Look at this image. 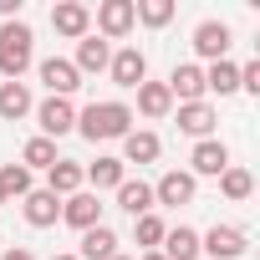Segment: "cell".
Wrapping results in <instances>:
<instances>
[{
	"instance_id": "5",
	"label": "cell",
	"mask_w": 260,
	"mask_h": 260,
	"mask_svg": "<svg viewBox=\"0 0 260 260\" xmlns=\"http://www.w3.org/2000/svg\"><path fill=\"white\" fill-rule=\"evenodd\" d=\"M107 77H112L117 87H127V92H138V87L148 82V56H143L138 46H117L112 61H107Z\"/></svg>"
},
{
	"instance_id": "35",
	"label": "cell",
	"mask_w": 260,
	"mask_h": 260,
	"mask_svg": "<svg viewBox=\"0 0 260 260\" xmlns=\"http://www.w3.org/2000/svg\"><path fill=\"white\" fill-rule=\"evenodd\" d=\"M51 260H77V255H51Z\"/></svg>"
},
{
	"instance_id": "37",
	"label": "cell",
	"mask_w": 260,
	"mask_h": 260,
	"mask_svg": "<svg viewBox=\"0 0 260 260\" xmlns=\"http://www.w3.org/2000/svg\"><path fill=\"white\" fill-rule=\"evenodd\" d=\"M0 204H6V189H0Z\"/></svg>"
},
{
	"instance_id": "32",
	"label": "cell",
	"mask_w": 260,
	"mask_h": 260,
	"mask_svg": "<svg viewBox=\"0 0 260 260\" xmlns=\"http://www.w3.org/2000/svg\"><path fill=\"white\" fill-rule=\"evenodd\" d=\"M0 16H6V21H21V0H0Z\"/></svg>"
},
{
	"instance_id": "17",
	"label": "cell",
	"mask_w": 260,
	"mask_h": 260,
	"mask_svg": "<svg viewBox=\"0 0 260 260\" xmlns=\"http://www.w3.org/2000/svg\"><path fill=\"white\" fill-rule=\"evenodd\" d=\"M46 189H51L56 199H72L77 189H87V184H82V164H77V158H56V164L46 169Z\"/></svg>"
},
{
	"instance_id": "29",
	"label": "cell",
	"mask_w": 260,
	"mask_h": 260,
	"mask_svg": "<svg viewBox=\"0 0 260 260\" xmlns=\"http://www.w3.org/2000/svg\"><path fill=\"white\" fill-rule=\"evenodd\" d=\"M133 11H138V21H143V26H153V31H158V26H169V21H174V11H179V6H174V0H133Z\"/></svg>"
},
{
	"instance_id": "18",
	"label": "cell",
	"mask_w": 260,
	"mask_h": 260,
	"mask_svg": "<svg viewBox=\"0 0 260 260\" xmlns=\"http://www.w3.org/2000/svg\"><path fill=\"white\" fill-rule=\"evenodd\" d=\"M117 209H127V214H153L158 204H153V184H143V179H122L117 184Z\"/></svg>"
},
{
	"instance_id": "30",
	"label": "cell",
	"mask_w": 260,
	"mask_h": 260,
	"mask_svg": "<svg viewBox=\"0 0 260 260\" xmlns=\"http://www.w3.org/2000/svg\"><path fill=\"white\" fill-rule=\"evenodd\" d=\"M0 189H6V199H26L31 194V169L6 164V169H0Z\"/></svg>"
},
{
	"instance_id": "19",
	"label": "cell",
	"mask_w": 260,
	"mask_h": 260,
	"mask_svg": "<svg viewBox=\"0 0 260 260\" xmlns=\"http://www.w3.org/2000/svg\"><path fill=\"white\" fill-rule=\"evenodd\" d=\"M112 255H117V230H112V224L82 230V255H77V260H112Z\"/></svg>"
},
{
	"instance_id": "24",
	"label": "cell",
	"mask_w": 260,
	"mask_h": 260,
	"mask_svg": "<svg viewBox=\"0 0 260 260\" xmlns=\"http://www.w3.org/2000/svg\"><path fill=\"white\" fill-rule=\"evenodd\" d=\"M204 92H219V97H230V92H240V67L224 56V61H209L204 67Z\"/></svg>"
},
{
	"instance_id": "16",
	"label": "cell",
	"mask_w": 260,
	"mask_h": 260,
	"mask_svg": "<svg viewBox=\"0 0 260 260\" xmlns=\"http://www.w3.org/2000/svg\"><path fill=\"white\" fill-rule=\"evenodd\" d=\"M122 179H127V164H122V158H112V153H102L97 164H87V169H82V184H92V194L117 189Z\"/></svg>"
},
{
	"instance_id": "21",
	"label": "cell",
	"mask_w": 260,
	"mask_h": 260,
	"mask_svg": "<svg viewBox=\"0 0 260 260\" xmlns=\"http://www.w3.org/2000/svg\"><path fill=\"white\" fill-rule=\"evenodd\" d=\"M164 153V143H158V133H148V127H133V133L122 138V164H153Z\"/></svg>"
},
{
	"instance_id": "4",
	"label": "cell",
	"mask_w": 260,
	"mask_h": 260,
	"mask_svg": "<svg viewBox=\"0 0 260 260\" xmlns=\"http://www.w3.org/2000/svg\"><path fill=\"white\" fill-rule=\"evenodd\" d=\"M245 245H250V235L240 224H214L209 235H199V255H209V260H240Z\"/></svg>"
},
{
	"instance_id": "28",
	"label": "cell",
	"mask_w": 260,
	"mask_h": 260,
	"mask_svg": "<svg viewBox=\"0 0 260 260\" xmlns=\"http://www.w3.org/2000/svg\"><path fill=\"white\" fill-rule=\"evenodd\" d=\"M133 235H138V245H143V255H148V250H158V245H164L169 224H164L158 214H138V219H133Z\"/></svg>"
},
{
	"instance_id": "22",
	"label": "cell",
	"mask_w": 260,
	"mask_h": 260,
	"mask_svg": "<svg viewBox=\"0 0 260 260\" xmlns=\"http://www.w3.org/2000/svg\"><path fill=\"white\" fill-rule=\"evenodd\" d=\"M31 107H36V97H31L26 82H0V117L6 122H21Z\"/></svg>"
},
{
	"instance_id": "1",
	"label": "cell",
	"mask_w": 260,
	"mask_h": 260,
	"mask_svg": "<svg viewBox=\"0 0 260 260\" xmlns=\"http://www.w3.org/2000/svg\"><path fill=\"white\" fill-rule=\"evenodd\" d=\"M77 133L87 143H112V138H127L133 133V107L127 102H92L77 112Z\"/></svg>"
},
{
	"instance_id": "33",
	"label": "cell",
	"mask_w": 260,
	"mask_h": 260,
	"mask_svg": "<svg viewBox=\"0 0 260 260\" xmlns=\"http://www.w3.org/2000/svg\"><path fill=\"white\" fill-rule=\"evenodd\" d=\"M0 260H36V255H31L26 245H16V250H6V255H0Z\"/></svg>"
},
{
	"instance_id": "34",
	"label": "cell",
	"mask_w": 260,
	"mask_h": 260,
	"mask_svg": "<svg viewBox=\"0 0 260 260\" xmlns=\"http://www.w3.org/2000/svg\"><path fill=\"white\" fill-rule=\"evenodd\" d=\"M138 260H164V255H158V250H148V255H138Z\"/></svg>"
},
{
	"instance_id": "6",
	"label": "cell",
	"mask_w": 260,
	"mask_h": 260,
	"mask_svg": "<svg viewBox=\"0 0 260 260\" xmlns=\"http://www.w3.org/2000/svg\"><path fill=\"white\" fill-rule=\"evenodd\" d=\"M133 26H138L133 0H102V6H97V36L102 41H122Z\"/></svg>"
},
{
	"instance_id": "26",
	"label": "cell",
	"mask_w": 260,
	"mask_h": 260,
	"mask_svg": "<svg viewBox=\"0 0 260 260\" xmlns=\"http://www.w3.org/2000/svg\"><path fill=\"white\" fill-rule=\"evenodd\" d=\"M219 194H224V199H235V204H245V199L255 194V174H250V169H240V164H230V169L219 174Z\"/></svg>"
},
{
	"instance_id": "25",
	"label": "cell",
	"mask_w": 260,
	"mask_h": 260,
	"mask_svg": "<svg viewBox=\"0 0 260 260\" xmlns=\"http://www.w3.org/2000/svg\"><path fill=\"white\" fill-rule=\"evenodd\" d=\"M138 112H143V117H169V112H174L169 87H164V82H143V87H138Z\"/></svg>"
},
{
	"instance_id": "13",
	"label": "cell",
	"mask_w": 260,
	"mask_h": 260,
	"mask_svg": "<svg viewBox=\"0 0 260 260\" xmlns=\"http://www.w3.org/2000/svg\"><path fill=\"white\" fill-rule=\"evenodd\" d=\"M194 189H199V179H194L189 169H169V174L153 184V204H189Z\"/></svg>"
},
{
	"instance_id": "27",
	"label": "cell",
	"mask_w": 260,
	"mask_h": 260,
	"mask_svg": "<svg viewBox=\"0 0 260 260\" xmlns=\"http://www.w3.org/2000/svg\"><path fill=\"white\" fill-rule=\"evenodd\" d=\"M51 164H56V143L36 133V138L21 148V169H51Z\"/></svg>"
},
{
	"instance_id": "36",
	"label": "cell",
	"mask_w": 260,
	"mask_h": 260,
	"mask_svg": "<svg viewBox=\"0 0 260 260\" xmlns=\"http://www.w3.org/2000/svg\"><path fill=\"white\" fill-rule=\"evenodd\" d=\"M112 260H133V255H112Z\"/></svg>"
},
{
	"instance_id": "14",
	"label": "cell",
	"mask_w": 260,
	"mask_h": 260,
	"mask_svg": "<svg viewBox=\"0 0 260 260\" xmlns=\"http://www.w3.org/2000/svg\"><path fill=\"white\" fill-rule=\"evenodd\" d=\"M21 214H26V224H36V230H51V224L61 219V199H56L51 189H31V194L21 199Z\"/></svg>"
},
{
	"instance_id": "9",
	"label": "cell",
	"mask_w": 260,
	"mask_h": 260,
	"mask_svg": "<svg viewBox=\"0 0 260 260\" xmlns=\"http://www.w3.org/2000/svg\"><path fill=\"white\" fill-rule=\"evenodd\" d=\"M224 169H230V148H224L219 138L194 143V153H189V174H194V179H219Z\"/></svg>"
},
{
	"instance_id": "2",
	"label": "cell",
	"mask_w": 260,
	"mask_h": 260,
	"mask_svg": "<svg viewBox=\"0 0 260 260\" xmlns=\"http://www.w3.org/2000/svg\"><path fill=\"white\" fill-rule=\"evenodd\" d=\"M36 61V36L26 21H6L0 26V77L6 82H21Z\"/></svg>"
},
{
	"instance_id": "15",
	"label": "cell",
	"mask_w": 260,
	"mask_h": 260,
	"mask_svg": "<svg viewBox=\"0 0 260 260\" xmlns=\"http://www.w3.org/2000/svg\"><path fill=\"white\" fill-rule=\"evenodd\" d=\"M214 122H219V112L209 107V102H179V133H189V138H209L214 133Z\"/></svg>"
},
{
	"instance_id": "31",
	"label": "cell",
	"mask_w": 260,
	"mask_h": 260,
	"mask_svg": "<svg viewBox=\"0 0 260 260\" xmlns=\"http://www.w3.org/2000/svg\"><path fill=\"white\" fill-rule=\"evenodd\" d=\"M240 87H245V92H255V97H260V56H255V61H245V67H240Z\"/></svg>"
},
{
	"instance_id": "11",
	"label": "cell",
	"mask_w": 260,
	"mask_h": 260,
	"mask_svg": "<svg viewBox=\"0 0 260 260\" xmlns=\"http://www.w3.org/2000/svg\"><path fill=\"white\" fill-rule=\"evenodd\" d=\"M61 219L72 230H92V224H102V199L92 189H77L72 199H61Z\"/></svg>"
},
{
	"instance_id": "12",
	"label": "cell",
	"mask_w": 260,
	"mask_h": 260,
	"mask_svg": "<svg viewBox=\"0 0 260 260\" xmlns=\"http://www.w3.org/2000/svg\"><path fill=\"white\" fill-rule=\"evenodd\" d=\"M230 26L224 21H199L194 26V51L204 56V61H224V51H230Z\"/></svg>"
},
{
	"instance_id": "3",
	"label": "cell",
	"mask_w": 260,
	"mask_h": 260,
	"mask_svg": "<svg viewBox=\"0 0 260 260\" xmlns=\"http://www.w3.org/2000/svg\"><path fill=\"white\" fill-rule=\"evenodd\" d=\"M36 112V122H41V138H67V133H77V107H72V97H46V102H36L31 107Z\"/></svg>"
},
{
	"instance_id": "20",
	"label": "cell",
	"mask_w": 260,
	"mask_h": 260,
	"mask_svg": "<svg viewBox=\"0 0 260 260\" xmlns=\"http://www.w3.org/2000/svg\"><path fill=\"white\" fill-rule=\"evenodd\" d=\"M158 255H164V260H199V230H189V224H174V230L164 235Z\"/></svg>"
},
{
	"instance_id": "7",
	"label": "cell",
	"mask_w": 260,
	"mask_h": 260,
	"mask_svg": "<svg viewBox=\"0 0 260 260\" xmlns=\"http://www.w3.org/2000/svg\"><path fill=\"white\" fill-rule=\"evenodd\" d=\"M51 26H56V36L82 41V36H92V11L82 0H61V6H51Z\"/></svg>"
},
{
	"instance_id": "23",
	"label": "cell",
	"mask_w": 260,
	"mask_h": 260,
	"mask_svg": "<svg viewBox=\"0 0 260 260\" xmlns=\"http://www.w3.org/2000/svg\"><path fill=\"white\" fill-rule=\"evenodd\" d=\"M107 61H112V46H107L102 36H82V41H77V61H72V67H77L82 77H87V72H107Z\"/></svg>"
},
{
	"instance_id": "10",
	"label": "cell",
	"mask_w": 260,
	"mask_h": 260,
	"mask_svg": "<svg viewBox=\"0 0 260 260\" xmlns=\"http://www.w3.org/2000/svg\"><path fill=\"white\" fill-rule=\"evenodd\" d=\"M164 87H169V97H179V102H204V67H199V61H179Z\"/></svg>"
},
{
	"instance_id": "8",
	"label": "cell",
	"mask_w": 260,
	"mask_h": 260,
	"mask_svg": "<svg viewBox=\"0 0 260 260\" xmlns=\"http://www.w3.org/2000/svg\"><path fill=\"white\" fill-rule=\"evenodd\" d=\"M36 77L46 82V92H51V97H72V92L82 87V72H77L67 56H46V61L36 67Z\"/></svg>"
}]
</instances>
